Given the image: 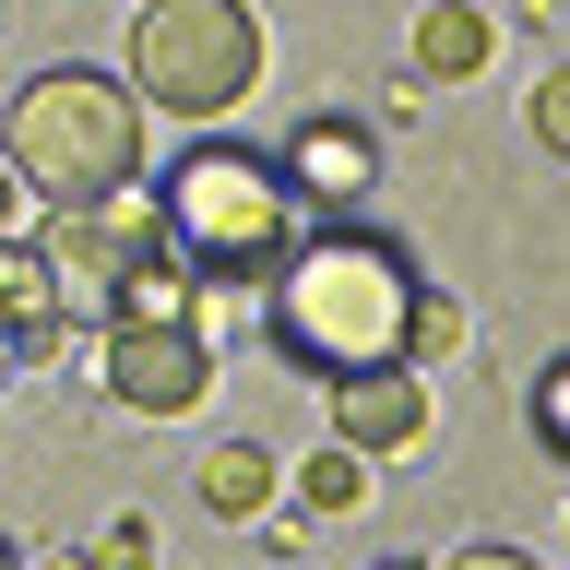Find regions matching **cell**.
Wrapping results in <instances>:
<instances>
[{
  "label": "cell",
  "instance_id": "6da1fadb",
  "mask_svg": "<svg viewBox=\"0 0 570 570\" xmlns=\"http://www.w3.org/2000/svg\"><path fill=\"white\" fill-rule=\"evenodd\" d=\"M416 262L392 238H368L356 214H321V238L297 226L274 274H262V333H274L285 368H309V381H345V368H381L404 356V309H416Z\"/></svg>",
  "mask_w": 570,
  "mask_h": 570
},
{
  "label": "cell",
  "instance_id": "7a4b0ae2",
  "mask_svg": "<svg viewBox=\"0 0 570 570\" xmlns=\"http://www.w3.org/2000/svg\"><path fill=\"white\" fill-rule=\"evenodd\" d=\"M0 155H12V178H24L48 214L107 203V190H131V178H142V96L119 83V71L60 60V71H36L24 96H12Z\"/></svg>",
  "mask_w": 570,
  "mask_h": 570
},
{
  "label": "cell",
  "instance_id": "3957f363",
  "mask_svg": "<svg viewBox=\"0 0 570 570\" xmlns=\"http://www.w3.org/2000/svg\"><path fill=\"white\" fill-rule=\"evenodd\" d=\"M155 226H167V249L190 262L203 285H262L297 249V190H285L274 155H249V142H190L167 167V190H155Z\"/></svg>",
  "mask_w": 570,
  "mask_h": 570
},
{
  "label": "cell",
  "instance_id": "277c9868",
  "mask_svg": "<svg viewBox=\"0 0 570 570\" xmlns=\"http://www.w3.org/2000/svg\"><path fill=\"white\" fill-rule=\"evenodd\" d=\"M262 83V24L249 0H142L131 24V96L167 119H226Z\"/></svg>",
  "mask_w": 570,
  "mask_h": 570
},
{
  "label": "cell",
  "instance_id": "5b68a950",
  "mask_svg": "<svg viewBox=\"0 0 570 570\" xmlns=\"http://www.w3.org/2000/svg\"><path fill=\"white\" fill-rule=\"evenodd\" d=\"M96 368L131 416H190L203 381H214V345H203V321H107Z\"/></svg>",
  "mask_w": 570,
  "mask_h": 570
},
{
  "label": "cell",
  "instance_id": "8992f818",
  "mask_svg": "<svg viewBox=\"0 0 570 570\" xmlns=\"http://www.w3.org/2000/svg\"><path fill=\"white\" fill-rule=\"evenodd\" d=\"M274 167H285V190H297V214H356L381 190V131H368L356 107H309Z\"/></svg>",
  "mask_w": 570,
  "mask_h": 570
},
{
  "label": "cell",
  "instance_id": "52a82bcc",
  "mask_svg": "<svg viewBox=\"0 0 570 570\" xmlns=\"http://www.w3.org/2000/svg\"><path fill=\"white\" fill-rule=\"evenodd\" d=\"M333 440H345V452H416L428 440V368L416 356H381V368H345V381H333Z\"/></svg>",
  "mask_w": 570,
  "mask_h": 570
},
{
  "label": "cell",
  "instance_id": "ba28073f",
  "mask_svg": "<svg viewBox=\"0 0 570 570\" xmlns=\"http://www.w3.org/2000/svg\"><path fill=\"white\" fill-rule=\"evenodd\" d=\"M404 60H416V83H475V71L499 60V24L475 12V0H428V12H416V48H404Z\"/></svg>",
  "mask_w": 570,
  "mask_h": 570
},
{
  "label": "cell",
  "instance_id": "9c48e42d",
  "mask_svg": "<svg viewBox=\"0 0 570 570\" xmlns=\"http://www.w3.org/2000/svg\"><path fill=\"white\" fill-rule=\"evenodd\" d=\"M190 488H203L214 523H249V511H274V452H262V440H214V452L190 463Z\"/></svg>",
  "mask_w": 570,
  "mask_h": 570
},
{
  "label": "cell",
  "instance_id": "30bf717a",
  "mask_svg": "<svg viewBox=\"0 0 570 570\" xmlns=\"http://www.w3.org/2000/svg\"><path fill=\"white\" fill-rule=\"evenodd\" d=\"M0 309H12V321H48V309H71V297H60V262H48V249H24L12 226H0Z\"/></svg>",
  "mask_w": 570,
  "mask_h": 570
},
{
  "label": "cell",
  "instance_id": "8fae6325",
  "mask_svg": "<svg viewBox=\"0 0 570 570\" xmlns=\"http://www.w3.org/2000/svg\"><path fill=\"white\" fill-rule=\"evenodd\" d=\"M463 333H475V321H463V297L416 285V309H404V356H416V368H440V356H463Z\"/></svg>",
  "mask_w": 570,
  "mask_h": 570
},
{
  "label": "cell",
  "instance_id": "7c38bea8",
  "mask_svg": "<svg viewBox=\"0 0 570 570\" xmlns=\"http://www.w3.org/2000/svg\"><path fill=\"white\" fill-rule=\"evenodd\" d=\"M297 499H309V511H356V499H368V452H345V440L309 452L297 463Z\"/></svg>",
  "mask_w": 570,
  "mask_h": 570
},
{
  "label": "cell",
  "instance_id": "4fadbf2b",
  "mask_svg": "<svg viewBox=\"0 0 570 570\" xmlns=\"http://www.w3.org/2000/svg\"><path fill=\"white\" fill-rule=\"evenodd\" d=\"M534 452L570 463V356H547V368H534Z\"/></svg>",
  "mask_w": 570,
  "mask_h": 570
},
{
  "label": "cell",
  "instance_id": "5bb4252c",
  "mask_svg": "<svg viewBox=\"0 0 570 570\" xmlns=\"http://www.w3.org/2000/svg\"><path fill=\"white\" fill-rule=\"evenodd\" d=\"M534 142H547V155L570 167V60L547 71V83H534Z\"/></svg>",
  "mask_w": 570,
  "mask_h": 570
},
{
  "label": "cell",
  "instance_id": "9a60e30c",
  "mask_svg": "<svg viewBox=\"0 0 570 570\" xmlns=\"http://www.w3.org/2000/svg\"><path fill=\"white\" fill-rule=\"evenodd\" d=\"M155 559V523H131V511H119V523L96 534V570H142Z\"/></svg>",
  "mask_w": 570,
  "mask_h": 570
},
{
  "label": "cell",
  "instance_id": "2e32d148",
  "mask_svg": "<svg viewBox=\"0 0 570 570\" xmlns=\"http://www.w3.org/2000/svg\"><path fill=\"white\" fill-rule=\"evenodd\" d=\"M12 368H24V321L0 309V381H12Z\"/></svg>",
  "mask_w": 570,
  "mask_h": 570
},
{
  "label": "cell",
  "instance_id": "e0dca14e",
  "mask_svg": "<svg viewBox=\"0 0 570 570\" xmlns=\"http://www.w3.org/2000/svg\"><path fill=\"white\" fill-rule=\"evenodd\" d=\"M0 226H24V178L12 167H0Z\"/></svg>",
  "mask_w": 570,
  "mask_h": 570
},
{
  "label": "cell",
  "instance_id": "ac0fdd59",
  "mask_svg": "<svg viewBox=\"0 0 570 570\" xmlns=\"http://www.w3.org/2000/svg\"><path fill=\"white\" fill-rule=\"evenodd\" d=\"M0 570H12V534H0Z\"/></svg>",
  "mask_w": 570,
  "mask_h": 570
}]
</instances>
